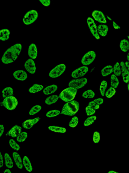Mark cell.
<instances>
[{
	"instance_id": "1",
	"label": "cell",
	"mask_w": 129,
	"mask_h": 173,
	"mask_svg": "<svg viewBox=\"0 0 129 173\" xmlns=\"http://www.w3.org/2000/svg\"><path fill=\"white\" fill-rule=\"evenodd\" d=\"M20 43H17L12 46L5 52L2 58V61L5 64H9L15 61L22 50Z\"/></svg>"
},
{
	"instance_id": "2",
	"label": "cell",
	"mask_w": 129,
	"mask_h": 173,
	"mask_svg": "<svg viewBox=\"0 0 129 173\" xmlns=\"http://www.w3.org/2000/svg\"><path fill=\"white\" fill-rule=\"evenodd\" d=\"M79 103L76 100H73L65 104L61 114L68 116H73L79 111Z\"/></svg>"
},
{
	"instance_id": "3",
	"label": "cell",
	"mask_w": 129,
	"mask_h": 173,
	"mask_svg": "<svg viewBox=\"0 0 129 173\" xmlns=\"http://www.w3.org/2000/svg\"><path fill=\"white\" fill-rule=\"evenodd\" d=\"M77 91V89L69 87L63 90L60 94L59 97L65 102L70 101L74 99Z\"/></svg>"
},
{
	"instance_id": "4",
	"label": "cell",
	"mask_w": 129,
	"mask_h": 173,
	"mask_svg": "<svg viewBox=\"0 0 129 173\" xmlns=\"http://www.w3.org/2000/svg\"><path fill=\"white\" fill-rule=\"evenodd\" d=\"M0 103L1 106H4L7 109L13 110L16 108L18 102L16 98L12 96L5 98Z\"/></svg>"
},
{
	"instance_id": "5",
	"label": "cell",
	"mask_w": 129,
	"mask_h": 173,
	"mask_svg": "<svg viewBox=\"0 0 129 173\" xmlns=\"http://www.w3.org/2000/svg\"><path fill=\"white\" fill-rule=\"evenodd\" d=\"M38 14L37 11L31 10L29 11L25 15L23 19V22L25 25H29L34 23L38 18Z\"/></svg>"
},
{
	"instance_id": "6",
	"label": "cell",
	"mask_w": 129,
	"mask_h": 173,
	"mask_svg": "<svg viewBox=\"0 0 129 173\" xmlns=\"http://www.w3.org/2000/svg\"><path fill=\"white\" fill-rule=\"evenodd\" d=\"M66 69V66L64 64L58 65L50 71L49 74V76L51 78H56L63 73Z\"/></svg>"
},
{
	"instance_id": "7",
	"label": "cell",
	"mask_w": 129,
	"mask_h": 173,
	"mask_svg": "<svg viewBox=\"0 0 129 173\" xmlns=\"http://www.w3.org/2000/svg\"><path fill=\"white\" fill-rule=\"evenodd\" d=\"M87 83L88 80L86 78H78L71 80L69 83V86L77 90L83 87Z\"/></svg>"
},
{
	"instance_id": "8",
	"label": "cell",
	"mask_w": 129,
	"mask_h": 173,
	"mask_svg": "<svg viewBox=\"0 0 129 173\" xmlns=\"http://www.w3.org/2000/svg\"><path fill=\"white\" fill-rule=\"evenodd\" d=\"M96 55L94 51H90L84 55L82 58V64L85 66H88L91 64L95 60Z\"/></svg>"
},
{
	"instance_id": "9",
	"label": "cell",
	"mask_w": 129,
	"mask_h": 173,
	"mask_svg": "<svg viewBox=\"0 0 129 173\" xmlns=\"http://www.w3.org/2000/svg\"><path fill=\"white\" fill-rule=\"evenodd\" d=\"M87 21V23L90 31L92 34L97 39H99L100 36L98 33L97 26L94 20L92 18L89 17Z\"/></svg>"
},
{
	"instance_id": "10",
	"label": "cell",
	"mask_w": 129,
	"mask_h": 173,
	"mask_svg": "<svg viewBox=\"0 0 129 173\" xmlns=\"http://www.w3.org/2000/svg\"><path fill=\"white\" fill-rule=\"evenodd\" d=\"M89 68L87 66H82L74 70L71 74L72 77L74 78H78L85 76L88 72Z\"/></svg>"
},
{
	"instance_id": "11",
	"label": "cell",
	"mask_w": 129,
	"mask_h": 173,
	"mask_svg": "<svg viewBox=\"0 0 129 173\" xmlns=\"http://www.w3.org/2000/svg\"><path fill=\"white\" fill-rule=\"evenodd\" d=\"M92 15L95 20L98 22L104 24L107 23L106 17L102 12L100 11L95 10L92 12Z\"/></svg>"
},
{
	"instance_id": "12",
	"label": "cell",
	"mask_w": 129,
	"mask_h": 173,
	"mask_svg": "<svg viewBox=\"0 0 129 173\" xmlns=\"http://www.w3.org/2000/svg\"><path fill=\"white\" fill-rule=\"evenodd\" d=\"M24 67L25 69L30 73L34 74L35 73L36 65L33 59H29L27 60L24 64Z\"/></svg>"
},
{
	"instance_id": "13",
	"label": "cell",
	"mask_w": 129,
	"mask_h": 173,
	"mask_svg": "<svg viewBox=\"0 0 129 173\" xmlns=\"http://www.w3.org/2000/svg\"><path fill=\"white\" fill-rule=\"evenodd\" d=\"M21 127L15 125L8 131L6 134V136H10L13 138H15L18 136L19 134L21 133Z\"/></svg>"
},
{
	"instance_id": "14",
	"label": "cell",
	"mask_w": 129,
	"mask_h": 173,
	"mask_svg": "<svg viewBox=\"0 0 129 173\" xmlns=\"http://www.w3.org/2000/svg\"><path fill=\"white\" fill-rule=\"evenodd\" d=\"M13 76L16 80L24 81L27 78L28 75L26 72L23 70H18L15 71Z\"/></svg>"
},
{
	"instance_id": "15",
	"label": "cell",
	"mask_w": 129,
	"mask_h": 173,
	"mask_svg": "<svg viewBox=\"0 0 129 173\" xmlns=\"http://www.w3.org/2000/svg\"><path fill=\"white\" fill-rule=\"evenodd\" d=\"M40 118L38 117L34 119H29L24 122L23 124V127L25 129L28 130L31 128L40 121Z\"/></svg>"
},
{
	"instance_id": "16",
	"label": "cell",
	"mask_w": 129,
	"mask_h": 173,
	"mask_svg": "<svg viewBox=\"0 0 129 173\" xmlns=\"http://www.w3.org/2000/svg\"><path fill=\"white\" fill-rule=\"evenodd\" d=\"M121 66V71L122 76L124 81L126 83H127L129 81V70L125 66V63L122 61L120 63Z\"/></svg>"
},
{
	"instance_id": "17",
	"label": "cell",
	"mask_w": 129,
	"mask_h": 173,
	"mask_svg": "<svg viewBox=\"0 0 129 173\" xmlns=\"http://www.w3.org/2000/svg\"><path fill=\"white\" fill-rule=\"evenodd\" d=\"M28 55L32 59H35L37 57V46L34 43H32L29 47Z\"/></svg>"
},
{
	"instance_id": "18",
	"label": "cell",
	"mask_w": 129,
	"mask_h": 173,
	"mask_svg": "<svg viewBox=\"0 0 129 173\" xmlns=\"http://www.w3.org/2000/svg\"><path fill=\"white\" fill-rule=\"evenodd\" d=\"M97 31L99 35L105 37L108 32L109 28L107 25L102 24L98 25L97 27Z\"/></svg>"
},
{
	"instance_id": "19",
	"label": "cell",
	"mask_w": 129,
	"mask_h": 173,
	"mask_svg": "<svg viewBox=\"0 0 129 173\" xmlns=\"http://www.w3.org/2000/svg\"><path fill=\"white\" fill-rule=\"evenodd\" d=\"M13 156L15 162L18 168L20 169H22L23 168L22 161L20 155L16 152H13Z\"/></svg>"
},
{
	"instance_id": "20",
	"label": "cell",
	"mask_w": 129,
	"mask_h": 173,
	"mask_svg": "<svg viewBox=\"0 0 129 173\" xmlns=\"http://www.w3.org/2000/svg\"><path fill=\"white\" fill-rule=\"evenodd\" d=\"M10 32L7 29H4L0 30V40L7 41L10 38Z\"/></svg>"
},
{
	"instance_id": "21",
	"label": "cell",
	"mask_w": 129,
	"mask_h": 173,
	"mask_svg": "<svg viewBox=\"0 0 129 173\" xmlns=\"http://www.w3.org/2000/svg\"><path fill=\"white\" fill-rule=\"evenodd\" d=\"M58 89V86L56 85H52L44 88L43 90V93L45 95H49L55 92Z\"/></svg>"
},
{
	"instance_id": "22",
	"label": "cell",
	"mask_w": 129,
	"mask_h": 173,
	"mask_svg": "<svg viewBox=\"0 0 129 173\" xmlns=\"http://www.w3.org/2000/svg\"><path fill=\"white\" fill-rule=\"evenodd\" d=\"M113 72V66L111 65H108L104 67L101 71L102 76H106L110 75Z\"/></svg>"
},
{
	"instance_id": "23",
	"label": "cell",
	"mask_w": 129,
	"mask_h": 173,
	"mask_svg": "<svg viewBox=\"0 0 129 173\" xmlns=\"http://www.w3.org/2000/svg\"><path fill=\"white\" fill-rule=\"evenodd\" d=\"M23 163L27 171L29 172H31L32 171L33 168L31 163L27 157V156L24 157Z\"/></svg>"
},
{
	"instance_id": "24",
	"label": "cell",
	"mask_w": 129,
	"mask_h": 173,
	"mask_svg": "<svg viewBox=\"0 0 129 173\" xmlns=\"http://www.w3.org/2000/svg\"><path fill=\"white\" fill-rule=\"evenodd\" d=\"M5 165L7 168H11L13 167V163L9 154L5 153L4 155Z\"/></svg>"
},
{
	"instance_id": "25",
	"label": "cell",
	"mask_w": 129,
	"mask_h": 173,
	"mask_svg": "<svg viewBox=\"0 0 129 173\" xmlns=\"http://www.w3.org/2000/svg\"><path fill=\"white\" fill-rule=\"evenodd\" d=\"M120 47L123 52H128L129 50V41L126 39L122 40L120 42Z\"/></svg>"
},
{
	"instance_id": "26",
	"label": "cell",
	"mask_w": 129,
	"mask_h": 173,
	"mask_svg": "<svg viewBox=\"0 0 129 173\" xmlns=\"http://www.w3.org/2000/svg\"><path fill=\"white\" fill-rule=\"evenodd\" d=\"M59 97L57 95H53L48 97L45 100V103L47 105H50L56 102L59 98Z\"/></svg>"
},
{
	"instance_id": "27",
	"label": "cell",
	"mask_w": 129,
	"mask_h": 173,
	"mask_svg": "<svg viewBox=\"0 0 129 173\" xmlns=\"http://www.w3.org/2000/svg\"><path fill=\"white\" fill-rule=\"evenodd\" d=\"M43 88L44 86L43 85L35 84L29 89V91L31 93H36L43 90Z\"/></svg>"
},
{
	"instance_id": "28",
	"label": "cell",
	"mask_w": 129,
	"mask_h": 173,
	"mask_svg": "<svg viewBox=\"0 0 129 173\" xmlns=\"http://www.w3.org/2000/svg\"><path fill=\"white\" fill-rule=\"evenodd\" d=\"M14 93L13 89L11 87H7L5 88L2 91V97L5 98L12 96Z\"/></svg>"
},
{
	"instance_id": "29",
	"label": "cell",
	"mask_w": 129,
	"mask_h": 173,
	"mask_svg": "<svg viewBox=\"0 0 129 173\" xmlns=\"http://www.w3.org/2000/svg\"><path fill=\"white\" fill-rule=\"evenodd\" d=\"M111 83L112 87L114 88H116L119 84L118 79L114 74H113L111 76Z\"/></svg>"
},
{
	"instance_id": "30",
	"label": "cell",
	"mask_w": 129,
	"mask_h": 173,
	"mask_svg": "<svg viewBox=\"0 0 129 173\" xmlns=\"http://www.w3.org/2000/svg\"><path fill=\"white\" fill-rule=\"evenodd\" d=\"M113 71L116 76H119L121 75V66L119 62L116 63L113 67Z\"/></svg>"
},
{
	"instance_id": "31",
	"label": "cell",
	"mask_w": 129,
	"mask_h": 173,
	"mask_svg": "<svg viewBox=\"0 0 129 173\" xmlns=\"http://www.w3.org/2000/svg\"><path fill=\"white\" fill-rule=\"evenodd\" d=\"M49 129L50 130L55 132L65 133L66 132V129L64 127L51 126L49 127Z\"/></svg>"
},
{
	"instance_id": "32",
	"label": "cell",
	"mask_w": 129,
	"mask_h": 173,
	"mask_svg": "<svg viewBox=\"0 0 129 173\" xmlns=\"http://www.w3.org/2000/svg\"><path fill=\"white\" fill-rule=\"evenodd\" d=\"M82 96L85 98H92L94 97L95 93L92 90H89L83 92Z\"/></svg>"
},
{
	"instance_id": "33",
	"label": "cell",
	"mask_w": 129,
	"mask_h": 173,
	"mask_svg": "<svg viewBox=\"0 0 129 173\" xmlns=\"http://www.w3.org/2000/svg\"><path fill=\"white\" fill-rule=\"evenodd\" d=\"M107 87V83L106 80H103L101 82L100 86V91L102 96L104 97L105 95V91Z\"/></svg>"
},
{
	"instance_id": "34",
	"label": "cell",
	"mask_w": 129,
	"mask_h": 173,
	"mask_svg": "<svg viewBox=\"0 0 129 173\" xmlns=\"http://www.w3.org/2000/svg\"><path fill=\"white\" fill-rule=\"evenodd\" d=\"M27 137L28 134L26 132L21 133L17 137V141L19 142H23L25 141Z\"/></svg>"
},
{
	"instance_id": "35",
	"label": "cell",
	"mask_w": 129,
	"mask_h": 173,
	"mask_svg": "<svg viewBox=\"0 0 129 173\" xmlns=\"http://www.w3.org/2000/svg\"><path fill=\"white\" fill-rule=\"evenodd\" d=\"M42 107L40 105H36L32 107L29 112V114L31 115H34L40 112Z\"/></svg>"
},
{
	"instance_id": "36",
	"label": "cell",
	"mask_w": 129,
	"mask_h": 173,
	"mask_svg": "<svg viewBox=\"0 0 129 173\" xmlns=\"http://www.w3.org/2000/svg\"><path fill=\"white\" fill-rule=\"evenodd\" d=\"M97 117L95 116H92L87 119L84 123V125L85 126H88L94 123Z\"/></svg>"
},
{
	"instance_id": "37",
	"label": "cell",
	"mask_w": 129,
	"mask_h": 173,
	"mask_svg": "<svg viewBox=\"0 0 129 173\" xmlns=\"http://www.w3.org/2000/svg\"><path fill=\"white\" fill-rule=\"evenodd\" d=\"M9 144L10 147L16 151H19L20 149L19 145L13 139H11L9 141Z\"/></svg>"
},
{
	"instance_id": "38",
	"label": "cell",
	"mask_w": 129,
	"mask_h": 173,
	"mask_svg": "<svg viewBox=\"0 0 129 173\" xmlns=\"http://www.w3.org/2000/svg\"><path fill=\"white\" fill-rule=\"evenodd\" d=\"M60 113V112L59 110H51L47 113L46 116L49 118L53 117L59 115Z\"/></svg>"
},
{
	"instance_id": "39",
	"label": "cell",
	"mask_w": 129,
	"mask_h": 173,
	"mask_svg": "<svg viewBox=\"0 0 129 173\" xmlns=\"http://www.w3.org/2000/svg\"><path fill=\"white\" fill-rule=\"evenodd\" d=\"M116 92V91L114 88L111 87L106 92V96L108 98H110L115 94Z\"/></svg>"
},
{
	"instance_id": "40",
	"label": "cell",
	"mask_w": 129,
	"mask_h": 173,
	"mask_svg": "<svg viewBox=\"0 0 129 173\" xmlns=\"http://www.w3.org/2000/svg\"><path fill=\"white\" fill-rule=\"evenodd\" d=\"M78 123H79V119L77 117L75 116L72 118L69 125L70 127H74L77 126Z\"/></svg>"
},
{
	"instance_id": "41",
	"label": "cell",
	"mask_w": 129,
	"mask_h": 173,
	"mask_svg": "<svg viewBox=\"0 0 129 173\" xmlns=\"http://www.w3.org/2000/svg\"><path fill=\"white\" fill-rule=\"evenodd\" d=\"M85 111L87 115L88 116H90L93 115L95 112V110L92 107L88 106L85 108Z\"/></svg>"
},
{
	"instance_id": "42",
	"label": "cell",
	"mask_w": 129,
	"mask_h": 173,
	"mask_svg": "<svg viewBox=\"0 0 129 173\" xmlns=\"http://www.w3.org/2000/svg\"><path fill=\"white\" fill-rule=\"evenodd\" d=\"M100 137L99 133L97 132L94 133L93 136V141L95 144H97L100 141Z\"/></svg>"
},
{
	"instance_id": "43",
	"label": "cell",
	"mask_w": 129,
	"mask_h": 173,
	"mask_svg": "<svg viewBox=\"0 0 129 173\" xmlns=\"http://www.w3.org/2000/svg\"><path fill=\"white\" fill-rule=\"evenodd\" d=\"M88 106L92 107L95 110L98 109L100 107V106L97 105L94 101H92L89 103L88 104Z\"/></svg>"
},
{
	"instance_id": "44",
	"label": "cell",
	"mask_w": 129,
	"mask_h": 173,
	"mask_svg": "<svg viewBox=\"0 0 129 173\" xmlns=\"http://www.w3.org/2000/svg\"><path fill=\"white\" fill-rule=\"evenodd\" d=\"M39 2L46 7L49 6L50 4V1L49 0H40Z\"/></svg>"
},
{
	"instance_id": "45",
	"label": "cell",
	"mask_w": 129,
	"mask_h": 173,
	"mask_svg": "<svg viewBox=\"0 0 129 173\" xmlns=\"http://www.w3.org/2000/svg\"><path fill=\"white\" fill-rule=\"evenodd\" d=\"M94 101L97 105L100 106L103 103L104 100L103 98H98L95 100Z\"/></svg>"
},
{
	"instance_id": "46",
	"label": "cell",
	"mask_w": 129,
	"mask_h": 173,
	"mask_svg": "<svg viewBox=\"0 0 129 173\" xmlns=\"http://www.w3.org/2000/svg\"><path fill=\"white\" fill-rule=\"evenodd\" d=\"M4 166V160L2 155L0 151V168H2Z\"/></svg>"
},
{
	"instance_id": "47",
	"label": "cell",
	"mask_w": 129,
	"mask_h": 173,
	"mask_svg": "<svg viewBox=\"0 0 129 173\" xmlns=\"http://www.w3.org/2000/svg\"><path fill=\"white\" fill-rule=\"evenodd\" d=\"M4 131V125L2 124L0 125V137H1L3 134Z\"/></svg>"
},
{
	"instance_id": "48",
	"label": "cell",
	"mask_w": 129,
	"mask_h": 173,
	"mask_svg": "<svg viewBox=\"0 0 129 173\" xmlns=\"http://www.w3.org/2000/svg\"><path fill=\"white\" fill-rule=\"evenodd\" d=\"M113 25L114 28L115 29H121V27L115 22H113Z\"/></svg>"
},
{
	"instance_id": "49",
	"label": "cell",
	"mask_w": 129,
	"mask_h": 173,
	"mask_svg": "<svg viewBox=\"0 0 129 173\" xmlns=\"http://www.w3.org/2000/svg\"><path fill=\"white\" fill-rule=\"evenodd\" d=\"M125 65L126 67L127 68L128 70H129V61H126L125 62Z\"/></svg>"
},
{
	"instance_id": "50",
	"label": "cell",
	"mask_w": 129,
	"mask_h": 173,
	"mask_svg": "<svg viewBox=\"0 0 129 173\" xmlns=\"http://www.w3.org/2000/svg\"><path fill=\"white\" fill-rule=\"evenodd\" d=\"M4 173H11L10 170L8 169H5L4 171Z\"/></svg>"
},
{
	"instance_id": "51",
	"label": "cell",
	"mask_w": 129,
	"mask_h": 173,
	"mask_svg": "<svg viewBox=\"0 0 129 173\" xmlns=\"http://www.w3.org/2000/svg\"><path fill=\"white\" fill-rule=\"evenodd\" d=\"M108 173H119L113 171H110Z\"/></svg>"
},
{
	"instance_id": "52",
	"label": "cell",
	"mask_w": 129,
	"mask_h": 173,
	"mask_svg": "<svg viewBox=\"0 0 129 173\" xmlns=\"http://www.w3.org/2000/svg\"><path fill=\"white\" fill-rule=\"evenodd\" d=\"M107 18L108 19L112 21V19H111V18L110 17L108 16L107 15Z\"/></svg>"
},
{
	"instance_id": "53",
	"label": "cell",
	"mask_w": 129,
	"mask_h": 173,
	"mask_svg": "<svg viewBox=\"0 0 129 173\" xmlns=\"http://www.w3.org/2000/svg\"><path fill=\"white\" fill-rule=\"evenodd\" d=\"M129 53H128L127 55V59L128 61H129Z\"/></svg>"
},
{
	"instance_id": "54",
	"label": "cell",
	"mask_w": 129,
	"mask_h": 173,
	"mask_svg": "<svg viewBox=\"0 0 129 173\" xmlns=\"http://www.w3.org/2000/svg\"><path fill=\"white\" fill-rule=\"evenodd\" d=\"M129 83H128V85H127V86H128V91H129Z\"/></svg>"
}]
</instances>
